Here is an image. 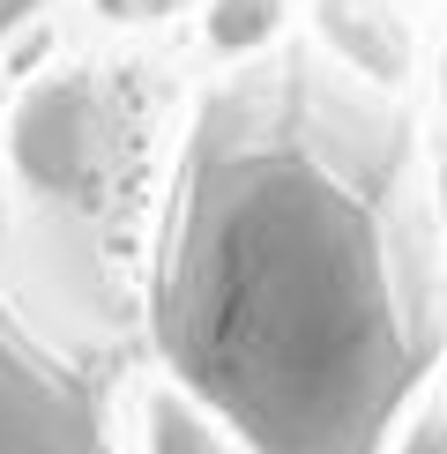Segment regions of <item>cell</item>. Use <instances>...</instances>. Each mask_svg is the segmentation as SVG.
Listing matches in <instances>:
<instances>
[{
	"mask_svg": "<svg viewBox=\"0 0 447 454\" xmlns=\"http://www.w3.org/2000/svg\"><path fill=\"white\" fill-rule=\"evenodd\" d=\"M313 52L372 90H403L418 67V15L410 0H313Z\"/></svg>",
	"mask_w": 447,
	"mask_h": 454,
	"instance_id": "obj_3",
	"label": "cell"
},
{
	"mask_svg": "<svg viewBox=\"0 0 447 454\" xmlns=\"http://www.w3.org/2000/svg\"><path fill=\"white\" fill-rule=\"evenodd\" d=\"M194 23H201V52L216 67H247V60H269L276 45H291L298 0H194Z\"/></svg>",
	"mask_w": 447,
	"mask_h": 454,
	"instance_id": "obj_4",
	"label": "cell"
},
{
	"mask_svg": "<svg viewBox=\"0 0 447 454\" xmlns=\"http://www.w3.org/2000/svg\"><path fill=\"white\" fill-rule=\"evenodd\" d=\"M410 120L328 52L224 67L179 157L157 350L247 454H380L440 357L433 261L396 246Z\"/></svg>",
	"mask_w": 447,
	"mask_h": 454,
	"instance_id": "obj_1",
	"label": "cell"
},
{
	"mask_svg": "<svg viewBox=\"0 0 447 454\" xmlns=\"http://www.w3.org/2000/svg\"><path fill=\"white\" fill-rule=\"evenodd\" d=\"M142 425H149V454H247L186 387H157L142 403Z\"/></svg>",
	"mask_w": 447,
	"mask_h": 454,
	"instance_id": "obj_5",
	"label": "cell"
},
{
	"mask_svg": "<svg viewBox=\"0 0 447 454\" xmlns=\"http://www.w3.org/2000/svg\"><path fill=\"white\" fill-rule=\"evenodd\" d=\"M0 454H112L105 395L0 306Z\"/></svg>",
	"mask_w": 447,
	"mask_h": 454,
	"instance_id": "obj_2",
	"label": "cell"
},
{
	"mask_svg": "<svg viewBox=\"0 0 447 454\" xmlns=\"http://www.w3.org/2000/svg\"><path fill=\"white\" fill-rule=\"evenodd\" d=\"M52 15V0H0V60L15 52V37H23L30 23H45Z\"/></svg>",
	"mask_w": 447,
	"mask_h": 454,
	"instance_id": "obj_7",
	"label": "cell"
},
{
	"mask_svg": "<svg viewBox=\"0 0 447 454\" xmlns=\"http://www.w3.org/2000/svg\"><path fill=\"white\" fill-rule=\"evenodd\" d=\"M90 15H98L105 30H157V23H172V15H186L194 0H82Z\"/></svg>",
	"mask_w": 447,
	"mask_h": 454,
	"instance_id": "obj_6",
	"label": "cell"
},
{
	"mask_svg": "<svg viewBox=\"0 0 447 454\" xmlns=\"http://www.w3.org/2000/svg\"><path fill=\"white\" fill-rule=\"evenodd\" d=\"M440 440H447V432H440V410L425 403L418 425H410V440H403V454H440Z\"/></svg>",
	"mask_w": 447,
	"mask_h": 454,
	"instance_id": "obj_8",
	"label": "cell"
}]
</instances>
